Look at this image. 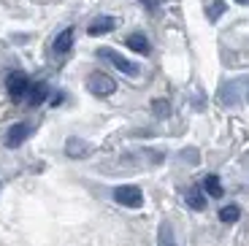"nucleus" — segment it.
<instances>
[{
  "mask_svg": "<svg viewBox=\"0 0 249 246\" xmlns=\"http://www.w3.org/2000/svg\"><path fill=\"white\" fill-rule=\"evenodd\" d=\"M114 200H117L119 206H127V209H138V206L143 203V195L136 184H122V187L114 190Z\"/></svg>",
  "mask_w": 249,
  "mask_h": 246,
  "instance_id": "f257e3e1",
  "label": "nucleus"
},
{
  "mask_svg": "<svg viewBox=\"0 0 249 246\" xmlns=\"http://www.w3.org/2000/svg\"><path fill=\"white\" fill-rule=\"evenodd\" d=\"M87 89L92 95H98V98H106V95H114L117 81H114L111 76H106V73H92L87 79Z\"/></svg>",
  "mask_w": 249,
  "mask_h": 246,
  "instance_id": "f03ea898",
  "label": "nucleus"
},
{
  "mask_svg": "<svg viewBox=\"0 0 249 246\" xmlns=\"http://www.w3.org/2000/svg\"><path fill=\"white\" fill-rule=\"evenodd\" d=\"M6 89H8V95H11L14 100H19V98H25L27 95L30 81H27V76L22 73V70H14V73L6 76Z\"/></svg>",
  "mask_w": 249,
  "mask_h": 246,
  "instance_id": "7ed1b4c3",
  "label": "nucleus"
},
{
  "mask_svg": "<svg viewBox=\"0 0 249 246\" xmlns=\"http://www.w3.org/2000/svg\"><path fill=\"white\" fill-rule=\"evenodd\" d=\"M98 54H100V57H106V60L111 62L114 68H117V70H122V73H127V76H138V70H141V68L136 65V62H130L127 57L117 54L114 49H100Z\"/></svg>",
  "mask_w": 249,
  "mask_h": 246,
  "instance_id": "20e7f679",
  "label": "nucleus"
},
{
  "mask_svg": "<svg viewBox=\"0 0 249 246\" xmlns=\"http://www.w3.org/2000/svg\"><path fill=\"white\" fill-rule=\"evenodd\" d=\"M30 133H33V124H27V122H19V124H14V127H8V133H6V146H8V149L22 146V143L30 138Z\"/></svg>",
  "mask_w": 249,
  "mask_h": 246,
  "instance_id": "39448f33",
  "label": "nucleus"
},
{
  "mask_svg": "<svg viewBox=\"0 0 249 246\" xmlns=\"http://www.w3.org/2000/svg\"><path fill=\"white\" fill-rule=\"evenodd\" d=\"M65 154L73 157V160H79V157H89V154H92V146H89L87 141H81V138H68V143H65Z\"/></svg>",
  "mask_w": 249,
  "mask_h": 246,
  "instance_id": "423d86ee",
  "label": "nucleus"
},
{
  "mask_svg": "<svg viewBox=\"0 0 249 246\" xmlns=\"http://www.w3.org/2000/svg\"><path fill=\"white\" fill-rule=\"evenodd\" d=\"M73 33H76L73 27H65V30L54 38V52H57V54H65V52L73 46Z\"/></svg>",
  "mask_w": 249,
  "mask_h": 246,
  "instance_id": "0eeeda50",
  "label": "nucleus"
},
{
  "mask_svg": "<svg viewBox=\"0 0 249 246\" xmlns=\"http://www.w3.org/2000/svg\"><path fill=\"white\" fill-rule=\"evenodd\" d=\"M114 25H117V22H114L111 17H98L92 22V25H89V35H106V33H111L114 30Z\"/></svg>",
  "mask_w": 249,
  "mask_h": 246,
  "instance_id": "6e6552de",
  "label": "nucleus"
},
{
  "mask_svg": "<svg viewBox=\"0 0 249 246\" xmlns=\"http://www.w3.org/2000/svg\"><path fill=\"white\" fill-rule=\"evenodd\" d=\"M187 206L195 209V211L206 209V197H203V192H200V187H190V190H187Z\"/></svg>",
  "mask_w": 249,
  "mask_h": 246,
  "instance_id": "1a4fd4ad",
  "label": "nucleus"
},
{
  "mask_svg": "<svg viewBox=\"0 0 249 246\" xmlns=\"http://www.w3.org/2000/svg\"><path fill=\"white\" fill-rule=\"evenodd\" d=\"M46 95H49V89H46V84L41 81V84H36V87L27 89V103H30V105H41Z\"/></svg>",
  "mask_w": 249,
  "mask_h": 246,
  "instance_id": "9d476101",
  "label": "nucleus"
},
{
  "mask_svg": "<svg viewBox=\"0 0 249 246\" xmlns=\"http://www.w3.org/2000/svg\"><path fill=\"white\" fill-rule=\"evenodd\" d=\"M157 246H176V238H174V228L168 222H162L160 230H157Z\"/></svg>",
  "mask_w": 249,
  "mask_h": 246,
  "instance_id": "9b49d317",
  "label": "nucleus"
},
{
  "mask_svg": "<svg viewBox=\"0 0 249 246\" xmlns=\"http://www.w3.org/2000/svg\"><path fill=\"white\" fill-rule=\"evenodd\" d=\"M127 46H130L133 52H138V54H146V52H149V41H146L143 33H133V35L127 38Z\"/></svg>",
  "mask_w": 249,
  "mask_h": 246,
  "instance_id": "f8f14e48",
  "label": "nucleus"
},
{
  "mask_svg": "<svg viewBox=\"0 0 249 246\" xmlns=\"http://www.w3.org/2000/svg\"><path fill=\"white\" fill-rule=\"evenodd\" d=\"M236 95H238V84H225L222 89H219V100H222L225 105H233L236 103Z\"/></svg>",
  "mask_w": 249,
  "mask_h": 246,
  "instance_id": "ddd939ff",
  "label": "nucleus"
},
{
  "mask_svg": "<svg viewBox=\"0 0 249 246\" xmlns=\"http://www.w3.org/2000/svg\"><path fill=\"white\" fill-rule=\"evenodd\" d=\"M238 216H241V209H238V206H222V209H219V219H222L225 225L238 222Z\"/></svg>",
  "mask_w": 249,
  "mask_h": 246,
  "instance_id": "4468645a",
  "label": "nucleus"
},
{
  "mask_svg": "<svg viewBox=\"0 0 249 246\" xmlns=\"http://www.w3.org/2000/svg\"><path fill=\"white\" fill-rule=\"evenodd\" d=\"M203 190L209 192L212 197H222V184H219V178L214 176V173H212V176H206V178H203Z\"/></svg>",
  "mask_w": 249,
  "mask_h": 246,
  "instance_id": "2eb2a0df",
  "label": "nucleus"
},
{
  "mask_svg": "<svg viewBox=\"0 0 249 246\" xmlns=\"http://www.w3.org/2000/svg\"><path fill=\"white\" fill-rule=\"evenodd\" d=\"M225 11H228V6H225L222 0H214L212 6L206 8V17H209V22H217V19H219V17H222V14H225Z\"/></svg>",
  "mask_w": 249,
  "mask_h": 246,
  "instance_id": "dca6fc26",
  "label": "nucleus"
},
{
  "mask_svg": "<svg viewBox=\"0 0 249 246\" xmlns=\"http://www.w3.org/2000/svg\"><path fill=\"white\" fill-rule=\"evenodd\" d=\"M152 111H155L160 119H165L171 114V105H168V100H155V103H152Z\"/></svg>",
  "mask_w": 249,
  "mask_h": 246,
  "instance_id": "f3484780",
  "label": "nucleus"
},
{
  "mask_svg": "<svg viewBox=\"0 0 249 246\" xmlns=\"http://www.w3.org/2000/svg\"><path fill=\"white\" fill-rule=\"evenodd\" d=\"M141 3H143V8H146V11H155V8L160 6L162 0H141Z\"/></svg>",
  "mask_w": 249,
  "mask_h": 246,
  "instance_id": "a211bd4d",
  "label": "nucleus"
},
{
  "mask_svg": "<svg viewBox=\"0 0 249 246\" xmlns=\"http://www.w3.org/2000/svg\"><path fill=\"white\" fill-rule=\"evenodd\" d=\"M62 100H65V95L62 92H57V95H52V105H60Z\"/></svg>",
  "mask_w": 249,
  "mask_h": 246,
  "instance_id": "6ab92c4d",
  "label": "nucleus"
},
{
  "mask_svg": "<svg viewBox=\"0 0 249 246\" xmlns=\"http://www.w3.org/2000/svg\"><path fill=\"white\" fill-rule=\"evenodd\" d=\"M236 3H241V6H249V0H236Z\"/></svg>",
  "mask_w": 249,
  "mask_h": 246,
  "instance_id": "aec40b11",
  "label": "nucleus"
}]
</instances>
